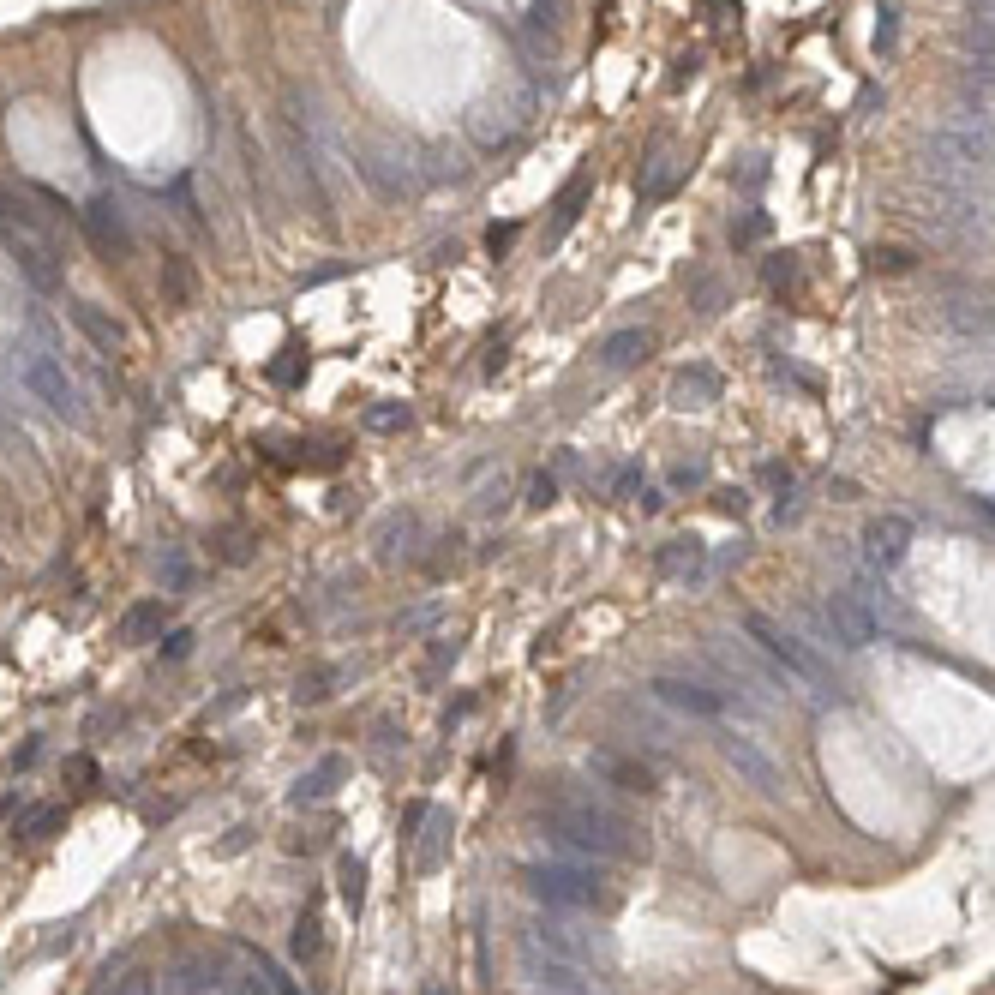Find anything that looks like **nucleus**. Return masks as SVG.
Returning a JSON list of instances; mask_svg holds the SVG:
<instances>
[{
	"instance_id": "nucleus-1",
	"label": "nucleus",
	"mask_w": 995,
	"mask_h": 995,
	"mask_svg": "<svg viewBox=\"0 0 995 995\" xmlns=\"http://www.w3.org/2000/svg\"><path fill=\"white\" fill-rule=\"evenodd\" d=\"M540 828H546L558 846H570V852H588V858H636V852H642V834H636V828H630L618 810H606V804H588V798L540 810Z\"/></svg>"
},
{
	"instance_id": "nucleus-2",
	"label": "nucleus",
	"mask_w": 995,
	"mask_h": 995,
	"mask_svg": "<svg viewBox=\"0 0 995 995\" xmlns=\"http://www.w3.org/2000/svg\"><path fill=\"white\" fill-rule=\"evenodd\" d=\"M522 882L540 906H558V912H606L612 906V888L582 864H528Z\"/></svg>"
},
{
	"instance_id": "nucleus-3",
	"label": "nucleus",
	"mask_w": 995,
	"mask_h": 995,
	"mask_svg": "<svg viewBox=\"0 0 995 995\" xmlns=\"http://www.w3.org/2000/svg\"><path fill=\"white\" fill-rule=\"evenodd\" d=\"M18 378L30 384V396L36 402H48V414H60L66 426H90V408H84V390H78V378L54 360V354H36V348H24L18 354Z\"/></svg>"
},
{
	"instance_id": "nucleus-4",
	"label": "nucleus",
	"mask_w": 995,
	"mask_h": 995,
	"mask_svg": "<svg viewBox=\"0 0 995 995\" xmlns=\"http://www.w3.org/2000/svg\"><path fill=\"white\" fill-rule=\"evenodd\" d=\"M744 630L756 636V648H762V654H768L786 678H798V684H810L816 696H828V666H822V660H816V654H810L792 630H780V624H768V618H750Z\"/></svg>"
},
{
	"instance_id": "nucleus-5",
	"label": "nucleus",
	"mask_w": 995,
	"mask_h": 995,
	"mask_svg": "<svg viewBox=\"0 0 995 995\" xmlns=\"http://www.w3.org/2000/svg\"><path fill=\"white\" fill-rule=\"evenodd\" d=\"M522 978H528V990H540V995H588V966H570V960L540 954L528 942H522Z\"/></svg>"
},
{
	"instance_id": "nucleus-6",
	"label": "nucleus",
	"mask_w": 995,
	"mask_h": 995,
	"mask_svg": "<svg viewBox=\"0 0 995 995\" xmlns=\"http://www.w3.org/2000/svg\"><path fill=\"white\" fill-rule=\"evenodd\" d=\"M522 942H528V948H540V954H558V960H570V966H588V960L600 954V942H594L588 930L564 924V918H540Z\"/></svg>"
},
{
	"instance_id": "nucleus-7",
	"label": "nucleus",
	"mask_w": 995,
	"mask_h": 995,
	"mask_svg": "<svg viewBox=\"0 0 995 995\" xmlns=\"http://www.w3.org/2000/svg\"><path fill=\"white\" fill-rule=\"evenodd\" d=\"M648 690H654L666 708H678V714H696V720H714V714L726 708V696H720V690H708V684H696V678H672V672H660Z\"/></svg>"
},
{
	"instance_id": "nucleus-8",
	"label": "nucleus",
	"mask_w": 995,
	"mask_h": 995,
	"mask_svg": "<svg viewBox=\"0 0 995 995\" xmlns=\"http://www.w3.org/2000/svg\"><path fill=\"white\" fill-rule=\"evenodd\" d=\"M906 546H912V522H906V516H876V522L864 528V558H870L876 570H894V564L906 558Z\"/></svg>"
},
{
	"instance_id": "nucleus-9",
	"label": "nucleus",
	"mask_w": 995,
	"mask_h": 995,
	"mask_svg": "<svg viewBox=\"0 0 995 995\" xmlns=\"http://www.w3.org/2000/svg\"><path fill=\"white\" fill-rule=\"evenodd\" d=\"M822 612H828V630H834V642H840V648H864V642L876 636V618H870V612L858 606V594H846V588H840V594H828V606H822Z\"/></svg>"
},
{
	"instance_id": "nucleus-10",
	"label": "nucleus",
	"mask_w": 995,
	"mask_h": 995,
	"mask_svg": "<svg viewBox=\"0 0 995 995\" xmlns=\"http://www.w3.org/2000/svg\"><path fill=\"white\" fill-rule=\"evenodd\" d=\"M726 756H732V768L756 786V792H768V798H780L786 786H780V768H774V756L756 744V738H726Z\"/></svg>"
},
{
	"instance_id": "nucleus-11",
	"label": "nucleus",
	"mask_w": 995,
	"mask_h": 995,
	"mask_svg": "<svg viewBox=\"0 0 995 995\" xmlns=\"http://www.w3.org/2000/svg\"><path fill=\"white\" fill-rule=\"evenodd\" d=\"M84 234H90V246H96V252H108V258H120V252L132 246L126 216H120V204H108V198L84 204Z\"/></svg>"
},
{
	"instance_id": "nucleus-12",
	"label": "nucleus",
	"mask_w": 995,
	"mask_h": 995,
	"mask_svg": "<svg viewBox=\"0 0 995 995\" xmlns=\"http://www.w3.org/2000/svg\"><path fill=\"white\" fill-rule=\"evenodd\" d=\"M660 576H666V582H690V588H696V582L708 576V546H702L696 534L666 540V546H660Z\"/></svg>"
},
{
	"instance_id": "nucleus-13",
	"label": "nucleus",
	"mask_w": 995,
	"mask_h": 995,
	"mask_svg": "<svg viewBox=\"0 0 995 995\" xmlns=\"http://www.w3.org/2000/svg\"><path fill=\"white\" fill-rule=\"evenodd\" d=\"M648 348H654L648 330H618V336H606V348H600V372H630V366L648 360Z\"/></svg>"
},
{
	"instance_id": "nucleus-14",
	"label": "nucleus",
	"mask_w": 995,
	"mask_h": 995,
	"mask_svg": "<svg viewBox=\"0 0 995 995\" xmlns=\"http://www.w3.org/2000/svg\"><path fill=\"white\" fill-rule=\"evenodd\" d=\"M72 324H78V330H84L102 354H120V342H126V330H120L102 306H84V300H78V306H72Z\"/></svg>"
},
{
	"instance_id": "nucleus-15",
	"label": "nucleus",
	"mask_w": 995,
	"mask_h": 995,
	"mask_svg": "<svg viewBox=\"0 0 995 995\" xmlns=\"http://www.w3.org/2000/svg\"><path fill=\"white\" fill-rule=\"evenodd\" d=\"M426 834H420V846H414V870H438L444 864V846H450V816L444 810H426V822H420Z\"/></svg>"
},
{
	"instance_id": "nucleus-16",
	"label": "nucleus",
	"mask_w": 995,
	"mask_h": 995,
	"mask_svg": "<svg viewBox=\"0 0 995 995\" xmlns=\"http://www.w3.org/2000/svg\"><path fill=\"white\" fill-rule=\"evenodd\" d=\"M720 396V378L708 372V366H690V372H678V384H672V402L678 408H708Z\"/></svg>"
},
{
	"instance_id": "nucleus-17",
	"label": "nucleus",
	"mask_w": 995,
	"mask_h": 995,
	"mask_svg": "<svg viewBox=\"0 0 995 995\" xmlns=\"http://www.w3.org/2000/svg\"><path fill=\"white\" fill-rule=\"evenodd\" d=\"M150 636H162V600H138V606H126V618H120V642H150Z\"/></svg>"
},
{
	"instance_id": "nucleus-18",
	"label": "nucleus",
	"mask_w": 995,
	"mask_h": 995,
	"mask_svg": "<svg viewBox=\"0 0 995 995\" xmlns=\"http://www.w3.org/2000/svg\"><path fill=\"white\" fill-rule=\"evenodd\" d=\"M336 894H342V906H348V912H360V906H366V864H360L354 852H342V858H336Z\"/></svg>"
},
{
	"instance_id": "nucleus-19",
	"label": "nucleus",
	"mask_w": 995,
	"mask_h": 995,
	"mask_svg": "<svg viewBox=\"0 0 995 995\" xmlns=\"http://www.w3.org/2000/svg\"><path fill=\"white\" fill-rule=\"evenodd\" d=\"M342 780V756H324L300 786H294V804H312V798H330V786Z\"/></svg>"
},
{
	"instance_id": "nucleus-20",
	"label": "nucleus",
	"mask_w": 995,
	"mask_h": 995,
	"mask_svg": "<svg viewBox=\"0 0 995 995\" xmlns=\"http://www.w3.org/2000/svg\"><path fill=\"white\" fill-rule=\"evenodd\" d=\"M582 198H588V174H576V180H570V186L558 192V216H552V240H558V234H564V228H570V222L582 216Z\"/></svg>"
},
{
	"instance_id": "nucleus-21",
	"label": "nucleus",
	"mask_w": 995,
	"mask_h": 995,
	"mask_svg": "<svg viewBox=\"0 0 995 995\" xmlns=\"http://www.w3.org/2000/svg\"><path fill=\"white\" fill-rule=\"evenodd\" d=\"M162 300H168V306H186V300H192V270H186L180 258L162 264Z\"/></svg>"
},
{
	"instance_id": "nucleus-22",
	"label": "nucleus",
	"mask_w": 995,
	"mask_h": 995,
	"mask_svg": "<svg viewBox=\"0 0 995 995\" xmlns=\"http://www.w3.org/2000/svg\"><path fill=\"white\" fill-rule=\"evenodd\" d=\"M594 768L600 774H612V780H624L630 792H648L654 780H648V768H636V762H618V756H594Z\"/></svg>"
},
{
	"instance_id": "nucleus-23",
	"label": "nucleus",
	"mask_w": 995,
	"mask_h": 995,
	"mask_svg": "<svg viewBox=\"0 0 995 995\" xmlns=\"http://www.w3.org/2000/svg\"><path fill=\"white\" fill-rule=\"evenodd\" d=\"M318 930H324L318 912H300V924H294V960H318V948H324Z\"/></svg>"
},
{
	"instance_id": "nucleus-24",
	"label": "nucleus",
	"mask_w": 995,
	"mask_h": 995,
	"mask_svg": "<svg viewBox=\"0 0 995 995\" xmlns=\"http://www.w3.org/2000/svg\"><path fill=\"white\" fill-rule=\"evenodd\" d=\"M408 426V408L402 402H378V408H366V432H402Z\"/></svg>"
},
{
	"instance_id": "nucleus-25",
	"label": "nucleus",
	"mask_w": 995,
	"mask_h": 995,
	"mask_svg": "<svg viewBox=\"0 0 995 995\" xmlns=\"http://www.w3.org/2000/svg\"><path fill=\"white\" fill-rule=\"evenodd\" d=\"M414 534H420V522H414V516H390V522H384V534H378V552H384V558H396V552H402L396 540H414Z\"/></svg>"
},
{
	"instance_id": "nucleus-26",
	"label": "nucleus",
	"mask_w": 995,
	"mask_h": 995,
	"mask_svg": "<svg viewBox=\"0 0 995 995\" xmlns=\"http://www.w3.org/2000/svg\"><path fill=\"white\" fill-rule=\"evenodd\" d=\"M300 372H306L300 348H282V360H270V384H300Z\"/></svg>"
},
{
	"instance_id": "nucleus-27",
	"label": "nucleus",
	"mask_w": 995,
	"mask_h": 995,
	"mask_svg": "<svg viewBox=\"0 0 995 995\" xmlns=\"http://www.w3.org/2000/svg\"><path fill=\"white\" fill-rule=\"evenodd\" d=\"M768 234V216L762 210H750L744 222H732V246H750V240H762Z\"/></svg>"
},
{
	"instance_id": "nucleus-28",
	"label": "nucleus",
	"mask_w": 995,
	"mask_h": 995,
	"mask_svg": "<svg viewBox=\"0 0 995 995\" xmlns=\"http://www.w3.org/2000/svg\"><path fill=\"white\" fill-rule=\"evenodd\" d=\"M60 822H66V810H36V816H30V822H24L18 834H30V840H48V834H54Z\"/></svg>"
},
{
	"instance_id": "nucleus-29",
	"label": "nucleus",
	"mask_w": 995,
	"mask_h": 995,
	"mask_svg": "<svg viewBox=\"0 0 995 995\" xmlns=\"http://www.w3.org/2000/svg\"><path fill=\"white\" fill-rule=\"evenodd\" d=\"M552 498H558V474H534V480H528V504H534V510H546Z\"/></svg>"
},
{
	"instance_id": "nucleus-30",
	"label": "nucleus",
	"mask_w": 995,
	"mask_h": 995,
	"mask_svg": "<svg viewBox=\"0 0 995 995\" xmlns=\"http://www.w3.org/2000/svg\"><path fill=\"white\" fill-rule=\"evenodd\" d=\"M216 540H222V558H228V564H246V558H252V546H246L240 528H228V534H216Z\"/></svg>"
},
{
	"instance_id": "nucleus-31",
	"label": "nucleus",
	"mask_w": 995,
	"mask_h": 995,
	"mask_svg": "<svg viewBox=\"0 0 995 995\" xmlns=\"http://www.w3.org/2000/svg\"><path fill=\"white\" fill-rule=\"evenodd\" d=\"M456 654H462V642H438V648H432V660H426V678L450 672V666H456Z\"/></svg>"
},
{
	"instance_id": "nucleus-32",
	"label": "nucleus",
	"mask_w": 995,
	"mask_h": 995,
	"mask_svg": "<svg viewBox=\"0 0 995 995\" xmlns=\"http://www.w3.org/2000/svg\"><path fill=\"white\" fill-rule=\"evenodd\" d=\"M162 582H168V588H186V582H192V570H186V558H180V552H168V558H162Z\"/></svg>"
},
{
	"instance_id": "nucleus-33",
	"label": "nucleus",
	"mask_w": 995,
	"mask_h": 995,
	"mask_svg": "<svg viewBox=\"0 0 995 995\" xmlns=\"http://www.w3.org/2000/svg\"><path fill=\"white\" fill-rule=\"evenodd\" d=\"M510 240H516V228H492V234H486V246H492V258H498V252H510Z\"/></svg>"
},
{
	"instance_id": "nucleus-34",
	"label": "nucleus",
	"mask_w": 995,
	"mask_h": 995,
	"mask_svg": "<svg viewBox=\"0 0 995 995\" xmlns=\"http://www.w3.org/2000/svg\"><path fill=\"white\" fill-rule=\"evenodd\" d=\"M66 774H72V780H78V786H90V780H96V768H90V762H84V756H72V762H66Z\"/></svg>"
},
{
	"instance_id": "nucleus-35",
	"label": "nucleus",
	"mask_w": 995,
	"mask_h": 995,
	"mask_svg": "<svg viewBox=\"0 0 995 995\" xmlns=\"http://www.w3.org/2000/svg\"><path fill=\"white\" fill-rule=\"evenodd\" d=\"M672 480H678V486H702V462H684V468H678Z\"/></svg>"
},
{
	"instance_id": "nucleus-36",
	"label": "nucleus",
	"mask_w": 995,
	"mask_h": 995,
	"mask_svg": "<svg viewBox=\"0 0 995 995\" xmlns=\"http://www.w3.org/2000/svg\"><path fill=\"white\" fill-rule=\"evenodd\" d=\"M762 480H768V486H792V468H780V462H768V468H762Z\"/></svg>"
},
{
	"instance_id": "nucleus-37",
	"label": "nucleus",
	"mask_w": 995,
	"mask_h": 995,
	"mask_svg": "<svg viewBox=\"0 0 995 995\" xmlns=\"http://www.w3.org/2000/svg\"><path fill=\"white\" fill-rule=\"evenodd\" d=\"M186 648H192V630H174V636H168V660H180Z\"/></svg>"
},
{
	"instance_id": "nucleus-38",
	"label": "nucleus",
	"mask_w": 995,
	"mask_h": 995,
	"mask_svg": "<svg viewBox=\"0 0 995 995\" xmlns=\"http://www.w3.org/2000/svg\"><path fill=\"white\" fill-rule=\"evenodd\" d=\"M120 995H150V978H126V984H120Z\"/></svg>"
},
{
	"instance_id": "nucleus-39",
	"label": "nucleus",
	"mask_w": 995,
	"mask_h": 995,
	"mask_svg": "<svg viewBox=\"0 0 995 995\" xmlns=\"http://www.w3.org/2000/svg\"><path fill=\"white\" fill-rule=\"evenodd\" d=\"M420 995H450V990H444V984H426V990H420Z\"/></svg>"
}]
</instances>
